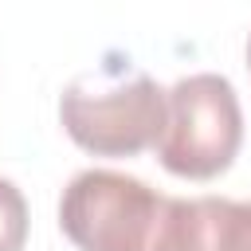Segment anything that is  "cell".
Here are the masks:
<instances>
[{
	"label": "cell",
	"mask_w": 251,
	"mask_h": 251,
	"mask_svg": "<svg viewBox=\"0 0 251 251\" xmlns=\"http://www.w3.org/2000/svg\"><path fill=\"white\" fill-rule=\"evenodd\" d=\"M180 196L118 169H82L59 196V227L78 251H173Z\"/></svg>",
	"instance_id": "obj_1"
},
{
	"label": "cell",
	"mask_w": 251,
	"mask_h": 251,
	"mask_svg": "<svg viewBox=\"0 0 251 251\" xmlns=\"http://www.w3.org/2000/svg\"><path fill=\"white\" fill-rule=\"evenodd\" d=\"M59 122L94 157H137L165 126V90L129 59H110L63 90Z\"/></svg>",
	"instance_id": "obj_2"
},
{
	"label": "cell",
	"mask_w": 251,
	"mask_h": 251,
	"mask_svg": "<svg viewBox=\"0 0 251 251\" xmlns=\"http://www.w3.org/2000/svg\"><path fill=\"white\" fill-rule=\"evenodd\" d=\"M153 145L173 176L212 180L227 173L243 145V110L235 86L216 71L173 82L165 94V126Z\"/></svg>",
	"instance_id": "obj_3"
},
{
	"label": "cell",
	"mask_w": 251,
	"mask_h": 251,
	"mask_svg": "<svg viewBox=\"0 0 251 251\" xmlns=\"http://www.w3.org/2000/svg\"><path fill=\"white\" fill-rule=\"evenodd\" d=\"M180 251H251V200L188 196Z\"/></svg>",
	"instance_id": "obj_4"
},
{
	"label": "cell",
	"mask_w": 251,
	"mask_h": 251,
	"mask_svg": "<svg viewBox=\"0 0 251 251\" xmlns=\"http://www.w3.org/2000/svg\"><path fill=\"white\" fill-rule=\"evenodd\" d=\"M24 243H27V200L8 176H0V251H24Z\"/></svg>",
	"instance_id": "obj_5"
},
{
	"label": "cell",
	"mask_w": 251,
	"mask_h": 251,
	"mask_svg": "<svg viewBox=\"0 0 251 251\" xmlns=\"http://www.w3.org/2000/svg\"><path fill=\"white\" fill-rule=\"evenodd\" d=\"M247 67H251V39H247Z\"/></svg>",
	"instance_id": "obj_6"
}]
</instances>
